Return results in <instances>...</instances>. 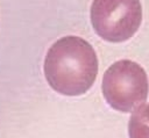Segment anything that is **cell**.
Instances as JSON below:
<instances>
[{
	"label": "cell",
	"instance_id": "6da1fadb",
	"mask_svg": "<svg viewBox=\"0 0 149 138\" xmlns=\"http://www.w3.org/2000/svg\"><path fill=\"white\" fill-rule=\"evenodd\" d=\"M44 77L49 86L66 96L85 94L98 74V57L92 45L78 36H64L48 50Z\"/></svg>",
	"mask_w": 149,
	"mask_h": 138
},
{
	"label": "cell",
	"instance_id": "3957f363",
	"mask_svg": "<svg viewBox=\"0 0 149 138\" xmlns=\"http://www.w3.org/2000/svg\"><path fill=\"white\" fill-rule=\"evenodd\" d=\"M91 23L102 39L120 43L129 39L142 22L140 0H93Z\"/></svg>",
	"mask_w": 149,
	"mask_h": 138
},
{
	"label": "cell",
	"instance_id": "7a4b0ae2",
	"mask_svg": "<svg viewBox=\"0 0 149 138\" xmlns=\"http://www.w3.org/2000/svg\"><path fill=\"white\" fill-rule=\"evenodd\" d=\"M101 90L106 102L113 109L130 112L147 100L149 92L147 73L135 61L118 60L104 73Z\"/></svg>",
	"mask_w": 149,
	"mask_h": 138
},
{
	"label": "cell",
	"instance_id": "277c9868",
	"mask_svg": "<svg viewBox=\"0 0 149 138\" xmlns=\"http://www.w3.org/2000/svg\"><path fill=\"white\" fill-rule=\"evenodd\" d=\"M129 138H149V103L134 110L128 123Z\"/></svg>",
	"mask_w": 149,
	"mask_h": 138
}]
</instances>
